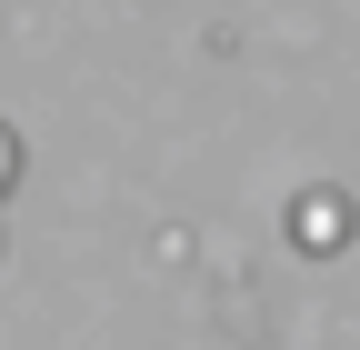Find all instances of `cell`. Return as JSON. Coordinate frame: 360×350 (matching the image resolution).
<instances>
[{
    "label": "cell",
    "instance_id": "obj_1",
    "mask_svg": "<svg viewBox=\"0 0 360 350\" xmlns=\"http://www.w3.org/2000/svg\"><path fill=\"white\" fill-rule=\"evenodd\" d=\"M11 181H20V141L0 130V200H11Z\"/></svg>",
    "mask_w": 360,
    "mask_h": 350
}]
</instances>
